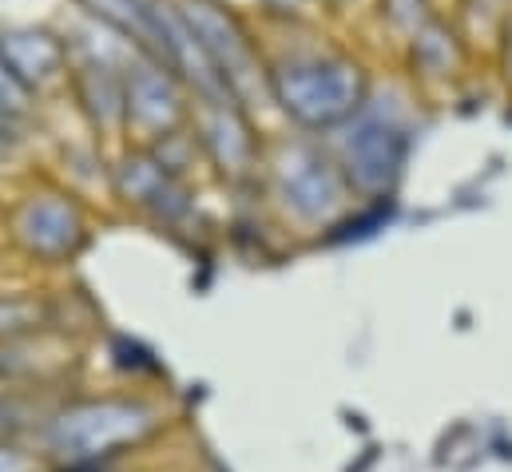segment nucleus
Wrapping results in <instances>:
<instances>
[{
    "mask_svg": "<svg viewBox=\"0 0 512 472\" xmlns=\"http://www.w3.org/2000/svg\"><path fill=\"white\" fill-rule=\"evenodd\" d=\"M163 417L151 401L131 393L80 397L40 421V453L60 472H96L135 453L159 433Z\"/></svg>",
    "mask_w": 512,
    "mask_h": 472,
    "instance_id": "nucleus-1",
    "label": "nucleus"
},
{
    "mask_svg": "<svg viewBox=\"0 0 512 472\" xmlns=\"http://www.w3.org/2000/svg\"><path fill=\"white\" fill-rule=\"evenodd\" d=\"M266 84L286 116L314 131L354 119L366 100L362 68L330 52H294L266 72Z\"/></svg>",
    "mask_w": 512,
    "mask_h": 472,
    "instance_id": "nucleus-2",
    "label": "nucleus"
},
{
    "mask_svg": "<svg viewBox=\"0 0 512 472\" xmlns=\"http://www.w3.org/2000/svg\"><path fill=\"white\" fill-rule=\"evenodd\" d=\"M179 16L191 28V36H195L199 52L207 56V64L215 68V76L243 104L247 100V84L266 80V72H258V48L251 40V32L243 28V20L231 8H223L219 0H183Z\"/></svg>",
    "mask_w": 512,
    "mask_h": 472,
    "instance_id": "nucleus-3",
    "label": "nucleus"
},
{
    "mask_svg": "<svg viewBox=\"0 0 512 472\" xmlns=\"http://www.w3.org/2000/svg\"><path fill=\"white\" fill-rule=\"evenodd\" d=\"M4 223H8L12 242L28 258L48 262V266L72 262L84 250V242H88L84 211L72 203V195H60V191H32V195H24L4 215Z\"/></svg>",
    "mask_w": 512,
    "mask_h": 472,
    "instance_id": "nucleus-4",
    "label": "nucleus"
},
{
    "mask_svg": "<svg viewBox=\"0 0 512 472\" xmlns=\"http://www.w3.org/2000/svg\"><path fill=\"white\" fill-rule=\"evenodd\" d=\"M183 80L163 64H139L124 76V123L139 139H167L187 116Z\"/></svg>",
    "mask_w": 512,
    "mask_h": 472,
    "instance_id": "nucleus-5",
    "label": "nucleus"
},
{
    "mask_svg": "<svg viewBox=\"0 0 512 472\" xmlns=\"http://www.w3.org/2000/svg\"><path fill=\"white\" fill-rule=\"evenodd\" d=\"M195 135L207 147V155L219 163L223 175H247L255 163V135L247 116L239 112V100L227 92V84H207L191 100Z\"/></svg>",
    "mask_w": 512,
    "mask_h": 472,
    "instance_id": "nucleus-6",
    "label": "nucleus"
},
{
    "mask_svg": "<svg viewBox=\"0 0 512 472\" xmlns=\"http://www.w3.org/2000/svg\"><path fill=\"white\" fill-rule=\"evenodd\" d=\"M346 171L362 191H385L405 159V135L385 119H358L342 143Z\"/></svg>",
    "mask_w": 512,
    "mask_h": 472,
    "instance_id": "nucleus-7",
    "label": "nucleus"
},
{
    "mask_svg": "<svg viewBox=\"0 0 512 472\" xmlns=\"http://www.w3.org/2000/svg\"><path fill=\"white\" fill-rule=\"evenodd\" d=\"M0 64L24 88V96H32V92H44L52 80H64L72 60H68V48L52 32L8 28L0 32Z\"/></svg>",
    "mask_w": 512,
    "mask_h": 472,
    "instance_id": "nucleus-8",
    "label": "nucleus"
},
{
    "mask_svg": "<svg viewBox=\"0 0 512 472\" xmlns=\"http://www.w3.org/2000/svg\"><path fill=\"white\" fill-rule=\"evenodd\" d=\"M278 183L286 203L306 215V219H322L330 211H338L342 203V179L338 171L310 147H290L278 163Z\"/></svg>",
    "mask_w": 512,
    "mask_h": 472,
    "instance_id": "nucleus-9",
    "label": "nucleus"
},
{
    "mask_svg": "<svg viewBox=\"0 0 512 472\" xmlns=\"http://www.w3.org/2000/svg\"><path fill=\"white\" fill-rule=\"evenodd\" d=\"M120 195L131 207L155 215V219H179L187 211V191L179 187L175 171H167L151 155H131L120 171Z\"/></svg>",
    "mask_w": 512,
    "mask_h": 472,
    "instance_id": "nucleus-10",
    "label": "nucleus"
},
{
    "mask_svg": "<svg viewBox=\"0 0 512 472\" xmlns=\"http://www.w3.org/2000/svg\"><path fill=\"white\" fill-rule=\"evenodd\" d=\"M0 472H52L40 449L20 445L16 437H0Z\"/></svg>",
    "mask_w": 512,
    "mask_h": 472,
    "instance_id": "nucleus-11",
    "label": "nucleus"
},
{
    "mask_svg": "<svg viewBox=\"0 0 512 472\" xmlns=\"http://www.w3.org/2000/svg\"><path fill=\"white\" fill-rule=\"evenodd\" d=\"M24 104H28V96H24V88L8 76V68L0 64V116L4 119H16L24 116Z\"/></svg>",
    "mask_w": 512,
    "mask_h": 472,
    "instance_id": "nucleus-12",
    "label": "nucleus"
},
{
    "mask_svg": "<svg viewBox=\"0 0 512 472\" xmlns=\"http://www.w3.org/2000/svg\"><path fill=\"white\" fill-rule=\"evenodd\" d=\"M0 223H4V211H0Z\"/></svg>",
    "mask_w": 512,
    "mask_h": 472,
    "instance_id": "nucleus-13",
    "label": "nucleus"
}]
</instances>
